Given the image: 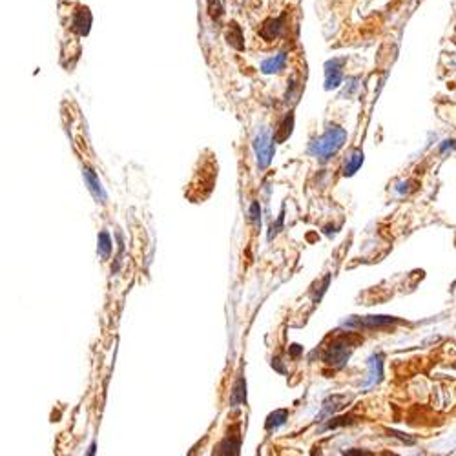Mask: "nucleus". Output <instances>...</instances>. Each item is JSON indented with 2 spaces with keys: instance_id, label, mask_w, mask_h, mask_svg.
I'll list each match as a JSON object with an SVG mask.
<instances>
[{
  "instance_id": "obj_6",
  "label": "nucleus",
  "mask_w": 456,
  "mask_h": 456,
  "mask_svg": "<svg viewBox=\"0 0 456 456\" xmlns=\"http://www.w3.org/2000/svg\"><path fill=\"white\" fill-rule=\"evenodd\" d=\"M234 431H236V433L234 434L228 433V436L219 443V447H217L216 453H219V455H239V449H241L239 427H236Z\"/></svg>"
},
{
  "instance_id": "obj_12",
  "label": "nucleus",
  "mask_w": 456,
  "mask_h": 456,
  "mask_svg": "<svg viewBox=\"0 0 456 456\" xmlns=\"http://www.w3.org/2000/svg\"><path fill=\"white\" fill-rule=\"evenodd\" d=\"M90 22H91L90 11L86 8H83L73 17V30L77 31L79 35H86L88 30H90Z\"/></svg>"
},
{
  "instance_id": "obj_5",
  "label": "nucleus",
  "mask_w": 456,
  "mask_h": 456,
  "mask_svg": "<svg viewBox=\"0 0 456 456\" xmlns=\"http://www.w3.org/2000/svg\"><path fill=\"white\" fill-rule=\"evenodd\" d=\"M345 64V59H334L325 64V90H334L343 81L341 66Z\"/></svg>"
},
{
  "instance_id": "obj_8",
  "label": "nucleus",
  "mask_w": 456,
  "mask_h": 456,
  "mask_svg": "<svg viewBox=\"0 0 456 456\" xmlns=\"http://www.w3.org/2000/svg\"><path fill=\"white\" fill-rule=\"evenodd\" d=\"M361 165H363V152H361L359 148L352 150L351 155H349V157H347V161H345L343 175H345V177H351V175H354V173H356L359 168H361Z\"/></svg>"
},
{
  "instance_id": "obj_19",
  "label": "nucleus",
  "mask_w": 456,
  "mask_h": 456,
  "mask_svg": "<svg viewBox=\"0 0 456 456\" xmlns=\"http://www.w3.org/2000/svg\"><path fill=\"white\" fill-rule=\"evenodd\" d=\"M250 219H252L255 224H261V208H259V203H252V206H250Z\"/></svg>"
},
{
  "instance_id": "obj_7",
  "label": "nucleus",
  "mask_w": 456,
  "mask_h": 456,
  "mask_svg": "<svg viewBox=\"0 0 456 456\" xmlns=\"http://www.w3.org/2000/svg\"><path fill=\"white\" fill-rule=\"evenodd\" d=\"M84 181H86V185H88L90 192L93 194V197L97 199V203H106L104 188L101 186V181H99V177L93 172H91L90 168H84Z\"/></svg>"
},
{
  "instance_id": "obj_16",
  "label": "nucleus",
  "mask_w": 456,
  "mask_h": 456,
  "mask_svg": "<svg viewBox=\"0 0 456 456\" xmlns=\"http://www.w3.org/2000/svg\"><path fill=\"white\" fill-rule=\"evenodd\" d=\"M292 126H294V117H292V115H287V117H285V120L281 122L279 130H277L276 135H274V141H276V142L287 141V139L290 137V134H292Z\"/></svg>"
},
{
  "instance_id": "obj_18",
  "label": "nucleus",
  "mask_w": 456,
  "mask_h": 456,
  "mask_svg": "<svg viewBox=\"0 0 456 456\" xmlns=\"http://www.w3.org/2000/svg\"><path fill=\"white\" fill-rule=\"evenodd\" d=\"M228 42L234 46V48H237V50H241L243 48V35H241V30L237 28V24H232V28H230V31H228Z\"/></svg>"
},
{
  "instance_id": "obj_4",
  "label": "nucleus",
  "mask_w": 456,
  "mask_h": 456,
  "mask_svg": "<svg viewBox=\"0 0 456 456\" xmlns=\"http://www.w3.org/2000/svg\"><path fill=\"white\" fill-rule=\"evenodd\" d=\"M390 323H396L394 318L389 316H367V318H352L345 321V327L349 329H374V327H385Z\"/></svg>"
},
{
  "instance_id": "obj_11",
  "label": "nucleus",
  "mask_w": 456,
  "mask_h": 456,
  "mask_svg": "<svg viewBox=\"0 0 456 456\" xmlns=\"http://www.w3.org/2000/svg\"><path fill=\"white\" fill-rule=\"evenodd\" d=\"M285 62H287V53H279V55H274L272 59H267L261 64V71L263 73H277L285 68Z\"/></svg>"
},
{
  "instance_id": "obj_1",
  "label": "nucleus",
  "mask_w": 456,
  "mask_h": 456,
  "mask_svg": "<svg viewBox=\"0 0 456 456\" xmlns=\"http://www.w3.org/2000/svg\"><path fill=\"white\" fill-rule=\"evenodd\" d=\"M347 141V132L339 126H329L327 132L310 144V153L321 161L330 159Z\"/></svg>"
},
{
  "instance_id": "obj_3",
  "label": "nucleus",
  "mask_w": 456,
  "mask_h": 456,
  "mask_svg": "<svg viewBox=\"0 0 456 456\" xmlns=\"http://www.w3.org/2000/svg\"><path fill=\"white\" fill-rule=\"evenodd\" d=\"M254 150H255V155H257V166L265 170L267 166L270 165V161L274 157V139L270 137L269 130H263L261 134H257L254 141Z\"/></svg>"
},
{
  "instance_id": "obj_15",
  "label": "nucleus",
  "mask_w": 456,
  "mask_h": 456,
  "mask_svg": "<svg viewBox=\"0 0 456 456\" xmlns=\"http://www.w3.org/2000/svg\"><path fill=\"white\" fill-rule=\"evenodd\" d=\"M383 376V359L382 354H374L371 358V380L369 383H378Z\"/></svg>"
},
{
  "instance_id": "obj_2",
  "label": "nucleus",
  "mask_w": 456,
  "mask_h": 456,
  "mask_svg": "<svg viewBox=\"0 0 456 456\" xmlns=\"http://www.w3.org/2000/svg\"><path fill=\"white\" fill-rule=\"evenodd\" d=\"M354 341L351 336H338L332 339V343L323 351V361L334 369L341 367L349 361L352 351H354Z\"/></svg>"
},
{
  "instance_id": "obj_10",
  "label": "nucleus",
  "mask_w": 456,
  "mask_h": 456,
  "mask_svg": "<svg viewBox=\"0 0 456 456\" xmlns=\"http://www.w3.org/2000/svg\"><path fill=\"white\" fill-rule=\"evenodd\" d=\"M281 31H283V18H272L269 22H265V26L261 28V35L267 40H274L281 35Z\"/></svg>"
},
{
  "instance_id": "obj_17",
  "label": "nucleus",
  "mask_w": 456,
  "mask_h": 456,
  "mask_svg": "<svg viewBox=\"0 0 456 456\" xmlns=\"http://www.w3.org/2000/svg\"><path fill=\"white\" fill-rule=\"evenodd\" d=\"M112 237H110V234L108 232H101V236H99V254L102 255V259H108L110 257V254H112Z\"/></svg>"
},
{
  "instance_id": "obj_13",
  "label": "nucleus",
  "mask_w": 456,
  "mask_h": 456,
  "mask_svg": "<svg viewBox=\"0 0 456 456\" xmlns=\"http://www.w3.org/2000/svg\"><path fill=\"white\" fill-rule=\"evenodd\" d=\"M351 398L347 396H332L329 398L325 404H323V411H321V416H330V414H334L336 411H339L341 407H343L347 402H349Z\"/></svg>"
},
{
  "instance_id": "obj_14",
  "label": "nucleus",
  "mask_w": 456,
  "mask_h": 456,
  "mask_svg": "<svg viewBox=\"0 0 456 456\" xmlns=\"http://www.w3.org/2000/svg\"><path fill=\"white\" fill-rule=\"evenodd\" d=\"M287 420H288V411H287V409H277V411H274L269 418H267L265 427H267V431H276L277 427L283 425Z\"/></svg>"
},
{
  "instance_id": "obj_9",
  "label": "nucleus",
  "mask_w": 456,
  "mask_h": 456,
  "mask_svg": "<svg viewBox=\"0 0 456 456\" xmlns=\"http://www.w3.org/2000/svg\"><path fill=\"white\" fill-rule=\"evenodd\" d=\"M247 402V382L245 378H237V382L234 383L232 392H230V405L232 407H237V405L245 404Z\"/></svg>"
}]
</instances>
